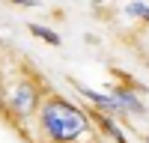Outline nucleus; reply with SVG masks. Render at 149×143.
<instances>
[{
    "label": "nucleus",
    "mask_w": 149,
    "mask_h": 143,
    "mask_svg": "<svg viewBox=\"0 0 149 143\" xmlns=\"http://www.w3.org/2000/svg\"><path fill=\"white\" fill-rule=\"evenodd\" d=\"M36 116H39V131L48 137V143H93L95 137L90 116L63 95L42 99Z\"/></svg>",
    "instance_id": "obj_1"
},
{
    "label": "nucleus",
    "mask_w": 149,
    "mask_h": 143,
    "mask_svg": "<svg viewBox=\"0 0 149 143\" xmlns=\"http://www.w3.org/2000/svg\"><path fill=\"white\" fill-rule=\"evenodd\" d=\"M42 87L36 83L33 78H21V81H15L12 83V90L3 95V104L9 107L15 116H30V113H36L39 110V104H42Z\"/></svg>",
    "instance_id": "obj_2"
},
{
    "label": "nucleus",
    "mask_w": 149,
    "mask_h": 143,
    "mask_svg": "<svg viewBox=\"0 0 149 143\" xmlns=\"http://www.w3.org/2000/svg\"><path fill=\"white\" fill-rule=\"evenodd\" d=\"M110 99L116 101L119 113H143V101H140V95L134 92V90H125V87H116L113 92H110Z\"/></svg>",
    "instance_id": "obj_3"
},
{
    "label": "nucleus",
    "mask_w": 149,
    "mask_h": 143,
    "mask_svg": "<svg viewBox=\"0 0 149 143\" xmlns=\"http://www.w3.org/2000/svg\"><path fill=\"white\" fill-rule=\"evenodd\" d=\"M30 33L36 36V39H45L48 45H60V36H57L54 30H48V27H42V24H30Z\"/></svg>",
    "instance_id": "obj_4"
},
{
    "label": "nucleus",
    "mask_w": 149,
    "mask_h": 143,
    "mask_svg": "<svg viewBox=\"0 0 149 143\" xmlns=\"http://www.w3.org/2000/svg\"><path fill=\"white\" fill-rule=\"evenodd\" d=\"M125 12H128V15H134V18L149 21V6H146V3H125Z\"/></svg>",
    "instance_id": "obj_5"
},
{
    "label": "nucleus",
    "mask_w": 149,
    "mask_h": 143,
    "mask_svg": "<svg viewBox=\"0 0 149 143\" xmlns=\"http://www.w3.org/2000/svg\"><path fill=\"white\" fill-rule=\"evenodd\" d=\"M0 107H3V92H0Z\"/></svg>",
    "instance_id": "obj_6"
}]
</instances>
